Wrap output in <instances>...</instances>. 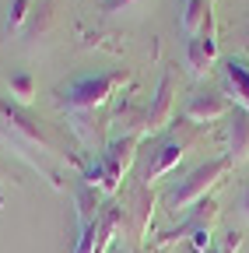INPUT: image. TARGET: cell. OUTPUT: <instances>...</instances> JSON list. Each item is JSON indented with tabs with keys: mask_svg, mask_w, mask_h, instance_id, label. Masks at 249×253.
Returning <instances> with one entry per match:
<instances>
[{
	"mask_svg": "<svg viewBox=\"0 0 249 253\" xmlns=\"http://www.w3.org/2000/svg\"><path fill=\"white\" fill-rule=\"evenodd\" d=\"M123 84V74H88V78H77L71 81L64 91H60V99H64V106L74 113V116H84V113H95V106H102L112 88Z\"/></svg>",
	"mask_w": 249,
	"mask_h": 253,
	"instance_id": "6da1fadb",
	"label": "cell"
},
{
	"mask_svg": "<svg viewBox=\"0 0 249 253\" xmlns=\"http://www.w3.org/2000/svg\"><path fill=\"white\" fill-rule=\"evenodd\" d=\"M228 166H232V158H214V162H207V166H197L186 179H179V183L172 186L169 204L179 211V208L193 204V201H204V194H207V190L228 172Z\"/></svg>",
	"mask_w": 249,
	"mask_h": 253,
	"instance_id": "7a4b0ae2",
	"label": "cell"
},
{
	"mask_svg": "<svg viewBox=\"0 0 249 253\" xmlns=\"http://www.w3.org/2000/svg\"><path fill=\"white\" fill-rule=\"evenodd\" d=\"M214 56H217V46H214V36H211V25H207L200 36H193L190 42H186V67L200 78V74L211 71Z\"/></svg>",
	"mask_w": 249,
	"mask_h": 253,
	"instance_id": "3957f363",
	"label": "cell"
},
{
	"mask_svg": "<svg viewBox=\"0 0 249 253\" xmlns=\"http://www.w3.org/2000/svg\"><path fill=\"white\" fill-rule=\"evenodd\" d=\"M172 88H176V78H172V74H165V78L158 81V91H154V102H151V109H147V134L162 130V126L169 123L172 106H176V95H172Z\"/></svg>",
	"mask_w": 249,
	"mask_h": 253,
	"instance_id": "277c9868",
	"label": "cell"
},
{
	"mask_svg": "<svg viewBox=\"0 0 249 253\" xmlns=\"http://www.w3.org/2000/svg\"><path fill=\"white\" fill-rule=\"evenodd\" d=\"M225 109H228V102L217 91H197V95H190V102H186V120L190 123L217 120V116H225Z\"/></svg>",
	"mask_w": 249,
	"mask_h": 253,
	"instance_id": "5b68a950",
	"label": "cell"
},
{
	"mask_svg": "<svg viewBox=\"0 0 249 253\" xmlns=\"http://www.w3.org/2000/svg\"><path fill=\"white\" fill-rule=\"evenodd\" d=\"M186 144H190V134H182V137H169L162 148H158V155H154L151 158V162H147V179H158L162 172H169L176 162H179V158H182V151H186Z\"/></svg>",
	"mask_w": 249,
	"mask_h": 253,
	"instance_id": "8992f818",
	"label": "cell"
},
{
	"mask_svg": "<svg viewBox=\"0 0 249 253\" xmlns=\"http://www.w3.org/2000/svg\"><path fill=\"white\" fill-rule=\"evenodd\" d=\"M228 155L232 162H242L249 155V113H235L228 123Z\"/></svg>",
	"mask_w": 249,
	"mask_h": 253,
	"instance_id": "52a82bcc",
	"label": "cell"
},
{
	"mask_svg": "<svg viewBox=\"0 0 249 253\" xmlns=\"http://www.w3.org/2000/svg\"><path fill=\"white\" fill-rule=\"evenodd\" d=\"M225 84L235 95V102L242 106V113H249V71L242 67V63H235V60L225 63Z\"/></svg>",
	"mask_w": 249,
	"mask_h": 253,
	"instance_id": "ba28073f",
	"label": "cell"
},
{
	"mask_svg": "<svg viewBox=\"0 0 249 253\" xmlns=\"http://www.w3.org/2000/svg\"><path fill=\"white\" fill-rule=\"evenodd\" d=\"M207 11H211V4L207 0H186V11H182V32L186 36H200V32L207 28Z\"/></svg>",
	"mask_w": 249,
	"mask_h": 253,
	"instance_id": "9c48e42d",
	"label": "cell"
},
{
	"mask_svg": "<svg viewBox=\"0 0 249 253\" xmlns=\"http://www.w3.org/2000/svg\"><path fill=\"white\" fill-rule=\"evenodd\" d=\"M28 7H32V0H14V4H11V11H7V32H18L25 25V18L32 14Z\"/></svg>",
	"mask_w": 249,
	"mask_h": 253,
	"instance_id": "30bf717a",
	"label": "cell"
},
{
	"mask_svg": "<svg viewBox=\"0 0 249 253\" xmlns=\"http://www.w3.org/2000/svg\"><path fill=\"white\" fill-rule=\"evenodd\" d=\"M11 91H14L18 102H28V99H32V91H36V84H32V78H28V74H14V78H11Z\"/></svg>",
	"mask_w": 249,
	"mask_h": 253,
	"instance_id": "8fae6325",
	"label": "cell"
},
{
	"mask_svg": "<svg viewBox=\"0 0 249 253\" xmlns=\"http://www.w3.org/2000/svg\"><path fill=\"white\" fill-rule=\"evenodd\" d=\"M144 0H112L109 4V11H134V7H141Z\"/></svg>",
	"mask_w": 249,
	"mask_h": 253,
	"instance_id": "7c38bea8",
	"label": "cell"
},
{
	"mask_svg": "<svg viewBox=\"0 0 249 253\" xmlns=\"http://www.w3.org/2000/svg\"><path fill=\"white\" fill-rule=\"evenodd\" d=\"M242 214L249 218V186H246V194H242Z\"/></svg>",
	"mask_w": 249,
	"mask_h": 253,
	"instance_id": "4fadbf2b",
	"label": "cell"
},
{
	"mask_svg": "<svg viewBox=\"0 0 249 253\" xmlns=\"http://www.w3.org/2000/svg\"><path fill=\"white\" fill-rule=\"evenodd\" d=\"M200 253H214V250H200Z\"/></svg>",
	"mask_w": 249,
	"mask_h": 253,
	"instance_id": "5bb4252c",
	"label": "cell"
}]
</instances>
